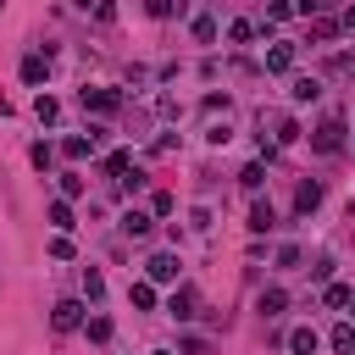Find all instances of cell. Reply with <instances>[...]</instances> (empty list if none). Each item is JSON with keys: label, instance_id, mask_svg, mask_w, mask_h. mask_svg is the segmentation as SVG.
Returning a JSON list of instances; mask_svg holds the SVG:
<instances>
[{"label": "cell", "instance_id": "6da1fadb", "mask_svg": "<svg viewBox=\"0 0 355 355\" xmlns=\"http://www.w3.org/2000/svg\"><path fill=\"white\" fill-rule=\"evenodd\" d=\"M311 144H316V155H338V150H344V122H338V116H327V122L311 133Z\"/></svg>", "mask_w": 355, "mask_h": 355}, {"label": "cell", "instance_id": "7a4b0ae2", "mask_svg": "<svg viewBox=\"0 0 355 355\" xmlns=\"http://www.w3.org/2000/svg\"><path fill=\"white\" fill-rule=\"evenodd\" d=\"M178 266H183V261H178L172 250H155V255L144 261V277H150V283H178Z\"/></svg>", "mask_w": 355, "mask_h": 355}, {"label": "cell", "instance_id": "3957f363", "mask_svg": "<svg viewBox=\"0 0 355 355\" xmlns=\"http://www.w3.org/2000/svg\"><path fill=\"white\" fill-rule=\"evenodd\" d=\"M78 100H83V111H94V116H111V111H122V94H116V89H83Z\"/></svg>", "mask_w": 355, "mask_h": 355}, {"label": "cell", "instance_id": "277c9868", "mask_svg": "<svg viewBox=\"0 0 355 355\" xmlns=\"http://www.w3.org/2000/svg\"><path fill=\"white\" fill-rule=\"evenodd\" d=\"M44 78H50V55H39V50H33V55H22V83H28V89H39Z\"/></svg>", "mask_w": 355, "mask_h": 355}, {"label": "cell", "instance_id": "5b68a950", "mask_svg": "<svg viewBox=\"0 0 355 355\" xmlns=\"http://www.w3.org/2000/svg\"><path fill=\"white\" fill-rule=\"evenodd\" d=\"M94 144H100V128H89V133H72L61 150H67L72 161H83V155H94Z\"/></svg>", "mask_w": 355, "mask_h": 355}, {"label": "cell", "instance_id": "8992f818", "mask_svg": "<svg viewBox=\"0 0 355 355\" xmlns=\"http://www.w3.org/2000/svg\"><path fill=\"white\" fill-rule=\"evenodd\" d=\"M50 322H55V327H61V333H72V327H78V322H83V305H78V300H61V305H55V311H50Z\"/></svg>", "mask_w": 355, "mask_h": 355}, {"label": "cell", "instance_id": "52a82bcc", "mask_svg": "<svg viewBox=\"0 0 355 355\" xmlns=\"http://www.w3.org/2000/svg\"><path fill=\"white\" fill-rule=\"evenodd\" d=\"M316 349H322L316 327H294V333H288V355H316Z\"/></svg>", "mask_w": 355, "mask_h": 355}, {"label": "cell", "instance_id": "ba28073f", "mask_svg": "<svg viewBox=\"0 0 355 355\" xmlns=\"http://www.w3.org/2000/svg\"><path fill=\"white\" fill-rule=\"evenodd\" d=\"M272 227H277V211H272L266 200H255V205H250V233H272Z\"/></svg>", "mask_w": 355, "mask_h": 355}, {"label": "cell", "instance_id": "9c48e42d", "mask_svg": "<svg viewBox=\"0 0 355 355\" xmlns=\"http://www.w3.org/2000/svg\"><path fill=\"white\" fill-rule=\"evenodd\" d=\"M150 227H155V216H150V211H122V233H128V239H144Z\"/></svg>", "mask_w": 355, "mask_h": 355}, {"label": "cell", "instance_id": "30bf717a", "mask_svg": "<svg viewBox=\"0 0 355 355\" xmlns=\"http://www.w3.org/2000/svg\"><path fill=\"white\" fill-rule=\"evenodd\" d=\"M316 205H322V183H300V194H294V211H300V216H311Z\"/></svg>", "mask_w": 355, "mask_h": 355}, {"label": "cell", "instance_id": "8fae6325", "mask_svg": "<svg viewBox=\"0 0 355 355\" xmlns=\"http://www.w3.org/2000/svg\"><path fill=\"white\" fill-rule=\"evenodd\" d=\"M294 67V44H272L266 50V72H288Z\"/></svg>", "mask_w": 355, "mask_h": 355}, {"label": "cell", "instance_id": "7c38bea8", "mask_svg": "<svg viewBox=\"0 0 355 355\" xmlns=\"http://www.w3.org/2000/svg\"><path fill=\"white\" fill-rule=\"evenodd\" d=\"M166 311H172L178 322H189V316H194V288H178V294L166 300Z\"/></svg>", "mask_w": 355, "mask_h": 355}, {"label": "cell", "instance_id": "4fadbf2b", "mask_svg": "<svg viewBox=\"0 0 355 355\" xmlns=\"http://www.w3.org/2000/svg\"><path fill=\"white\" fill-rule=\"evenodd\" d=\"M316 94H322V83H316V78H294V83H288V100H300V105H305V100H316Z\"/></svg>", "mask_w": 355, "mask_h": 355}, {"label": "cell", "instance_id": "5bb4252c", "mask_svg": "<svg viewBox=\"0 0 355 355\" xmlns=\"http://www.w3.org/2000/svg\"><path fill=\"white\" fill-rule=\"evenodd\" d=\"M50 227H55V233H72V227H78V222H72V205H67V200H55V205H50Z\"/></svg>", "mask_w": 355, "mask_h": 355}, {"label": "cell", "instance_id": "9a60e30c", "mask_svg": "<svg viewBox=\"0 0 355 355\" xmlns=\"http://www.w3.org/2000/svg\"><path fill=\"white\" fill-rule=\"evenodd\" d=\"M128 300H133L139 311H155V283H150V277H144V283H133V288H128Z\"/></svg>", "mask_w": 355, "mask_h": 355}, {"label": "cell", "instance_id": "2e32d148", "mask_svg": "<svg viewBox=\"0 0 355 355\" xmlns=\"http://www.w3.org/2000/svg\"><path fill=\"white\" fill-rule=\"evenodd\" d=\"M33 116H39V122H55V116H61L55 94H44V89H39V100H33Z\"/></svg>", "mask_w": 355, "mask_h": 355}, {"label": "cell", "instance_id": "e0dca14e", "mask_svg": "<svg viewBox=\"0 0 355 355\" xmlns=\"http://www.w3.org/2000/svg\"><path fill=\"white\" fill-rule=\"evenodd\" d=\"M322 300H327L333 311H344V305L355 300V288H349V283H327V294H322Z\"/></svg>", "mask_w": 355, "mask_h": 355}, {"label": "cell", "instance_id": "ac0fdd59", "mask_svg": "<svg viewBox=\"0 0 355 355\" xmlns=\"http://www.w3.org/2000/svg\"><path fill=\"white\" fill-rule=\"evenodd\" d=\"M128 166H133L128 150H111V155H105V172H111V178H128Z\"/></svg>", "mask_w": 355, "mask_h": 355}, {"label": "cell", "instance_id": "d6986e66", "mask_svg": "<svg viewBox=\"0 0 355 355\" xmlns=\"http://www.w3.org/2000/svg\"><path fill=\"white\" fill-rule=\"evenodd\" d=\"M239 183H244V189H250V194H255V189H261V183H266V166H261V161H250V166H244V172H239Z\"/></svg>", "mask_w": 355, "mask_h": 355}, {"label": "cell", "instance_id": "ffe728a7", "mask_svg": "<svg viewBox=\"0 0 355 355\" xmlns=\"http://www.w3.org/2000/svg\"><path fill=\"white\" fill-rule=\"evenodd\" d=\"M100 294H105V277L94 266H83V300H100Z\"/></svg>", "mask_w": 355, "mask_h": 355}, {"label": "cell", "instance_id": "44dd1931", "mask_svg": "<svg viewBox=\"0 0 355 355\" xmlns=\"http://www.w3.org/2000/svg\"><path fill=\"white\" fill-rule=\"evenodd\" d=\"M283 305H288V294H283V288H266V294H261V316H277Z\"/></svg>", "mask_w": 355, "mask_h": 355}, {"label": "cell", "instance_id": "7402d4cb", "mask_svg": "<svg viewBox=\"0 0 355 355\" xmlns=\"http://www.w3.org/2000/svg\"><path fill=\"white\" fill-rule=\"evenodd\" d=\"M333 349H338V355H349V349H355V327H349V322H338V327H333Z\"/></svg>", "mask_w": 355, "mask_h": 355}, {"label": "cell", "instance_id": "603a6c76", "mask_svg": "<svg viewBox=\"0 0 355 355\" xmlns=\"http://www.w3.org/2000/svg\"><path fill=\"white\" fill-rule=\"evenodd\" d=\"M272 144L283 150V144H300V122H277V133H272Z\"/></svg>", "mask_w": 355, "mask_h": 355}, {"label": "cell", "instance_id": "cb8c5ba5", "mask_svg": "<svg viewBox=\"0 0 355 355\" xmlns=\"http://www.w3.org/2000/svg\"><path fill=\"white\" fill-rule=\"evenodd\" d=\"M83 327H89V338H94V344H105V338H111V316H89Z\"/></svg>", "mask_w": 355, "mask_h": 355}, {"label": "cell", "instance_id": "d4e9b609", "mask_svg": "<svg viewBox=\"0 0 355 355\" xmlns=\"http://www.w3.org/2000/svg\"><path fill=\"white\" fill-rule=\"evenodd\" d=\"M194 39L211 44V39H216V17H194Z\"/></svg>", "mask_w": 355, "mask_h": 355}, {"label": "cell", "instance_id": "484cf974", "mask_svg": "<svg viewBox=\"0 0 355 355\" xmlns=\"http://www.w3.org/2000/svg\"><path fill=\"white\" fill-rule=\"evenodd\" d=\"M227 39H233V44H250V39H255V22H244V17H239V22L227 28Z\"/></svg>", "mask_w": 355, "mask_h": 355}, {"label": "cell", "instance_id": "4316f807", "mask_svg": "<svg viewBox=\"0 0 355 355\" xmlns=\"http://www.w3.org/2000/svg\"><path fill=\"white\" fill-rule=\"evenodd\" d=\"M178 344H183V349H189V355H211V338H200V333H183V338H178Z\"/></svg>", "mask_w": 355, "mask_h": 355}, {"label": "cell", "instance_id": "83f0119b", "mask_svg": "<svg viewBox=\"0 0 355 355\" xmlns=\"http://www.w3.org/2000/svg\"><path fill=\"white\" fill-rule=\"evenodd\" d=\"M327 72H338V78H355V55H349V50H344V55H333V61H327Z\"/></svg>", "mask_w": 355, "mask_h": 355}, {"label": "cell", "instance_id": "f1b7e54d", "mask_svg": "<svg viewBox=\"0 0 355 355\" xmlns=\"http://www.w3.org/2000/svg\"><path fill=\"white\" fill-rule=\"evenodd\" d=\"M28 161H33V166H39V172H44V166H50V161H55V150H50V144H33V150H28Z\"/></svg>", "mask_w": 355, "mask_h": 355}, {"label": "cell", "instance_id": "f546056e", "mask_svg": "<svg viewBox=\"0 0 355 355\" xmlns=\"http://www.w3.org/2000/svg\"><path fill=\"white\" fill-rule=\"evenodd\" d=\"M61 194L78 200V194H83V178H78V172H61Z\"/></svg>", "mask_w": 355, "mask_h": 355}, {"label": "cell", "instance_id": "4dcf8cb0", "mask_svg": "<svg viewBox=\"0 0 355 355\" xmlns=\"http://www.w3.org/2000/svg\"><path fill=\"white\" fill-rule=\"evenodd\" d=\"M311 277L327 283V277H333V255H316V261H311Z\"/></svg>", "mask_w": 355, "mask_h": 355}, {"label": "cell", "instance_id": "1f68e13d", "mask_svg": "<svg viewBox=\"0 0 355 355\" xmlns=\"http://www.w3.org/2000/svg\"><path fill=\"white\" fill-rule=\"evenodd\" d=\"M150 216H172V194H166V189L150 200Z\"/></svg>", "mask_w": 355, "mask_h": 355}, {"label": "cell", "instance_id": "d6a6232c", "mask_svg": "<svg viewBox=\"0 0 355 355\" xmlns=\"http://www.w3.org/2000/svg\"><path fill=\"white\" fill-rule=\"evenodd\" d=\"M50 255H55V261H67V255H72V239H67V233H55V239H50Z\"/></svg>", "mask_w": 355, "mask_h": 355}, {"label": "cell", "instance_id": "836d02e7", "mask_svg": "<svg viewBox=\"0 0 355 355\" xmlns=\"http://www.w3.org/2000/svg\"><path fill=\"white\" fill-rule=\"evenodd\" d=\"M277 266H300V244H283L277 250Z\"/></svg>", "mask_w": 355, "mask_h": 355}, {"label": "cell", "instance_id": "e575fe53", "mask_svg": "<svg viewBox=\"0 0 355 355\" xmlns=\"http://www.w3.org/2000/svg\"><path fill=\"white\" fill-rule=\"evenodd\" d=\"M144 11L150 17H172V0H144Z\"/></svg>", "mask_w": 355, "mask_h": 355}, {"label": "cell", "instance_id": "d590c367", "mask_svg": "<svg viewBox=\"0 0 355 355\" xmlns=\"http://www.w3.org/2000/svg\"><path fill=\"white\" fill-rule=\"evenodd\" d=\"M294 11H305V17H311V11H322V0H294Z\"/></svg>", "mask_w": 355, "mask_h": 355}, {"label": "cell", "instance_id": "8d00e7d4", "mask_svg": "<svg viewBox=\"0 0 355 355\" xmlns=\"http://www.w3.org/2000/svg\"><path fill=\"white\" fill-rule=\"evenodd\" d=\"M338 22H344V28H349V33H355V0H349V6H344V17H338Z\"/></svg>", "mask_w": 355, "mask_h": 355}, {"label": "cell", "instance_id": "74e56055", "mask_svg": "<svg viewBox=\"0 0 355 355\" xmlns=\"http://www.w3.org/2000/svg\"><path fill=\"white\" fill-rule=\"evenodd\" d=\"M155 355H166V349H155Z\"/></svg>", "mask_w": 355, "mask_h": 355}, {"label": "cell", "instance_id": "f35d334b", "mask_svg": "<svg viewBox=\"0 0 355 355\" xmlns=\"http://www.w3.org/2000/svg\"><path fill=\"white\" fill-rule=\"evenodd\" d=\"M349 311H355V300H349Z\"/></svg>", "mask_w": 355, "mask_h": 355}, {"label": "cell", "instance_id": "ab89813d", "mask_svg": "<svg viewBox=\"0 0 355 355\" xmlns=\"http://www.w3.org/2000/svg\"><path fill=\"white\" fill-rule=\"evenodd\" d=\"M349 355H355V349H349Z\"/></svg>", "mask_w": 355, "mask_h": 355}, {"label": "cell", "instance_id": "60d3db41", "mask_svg": "<svg viewBox=\"0 0 355 355\" xmlns=\"http://www.w3.org/2000/svg\"><path fill=\"white\" fill-rule=\"evenodd\" d=\"M322 6H327V0H322Z\"/></svg>", "mask_w": 355, "mask_h": 355}]
</instances>
